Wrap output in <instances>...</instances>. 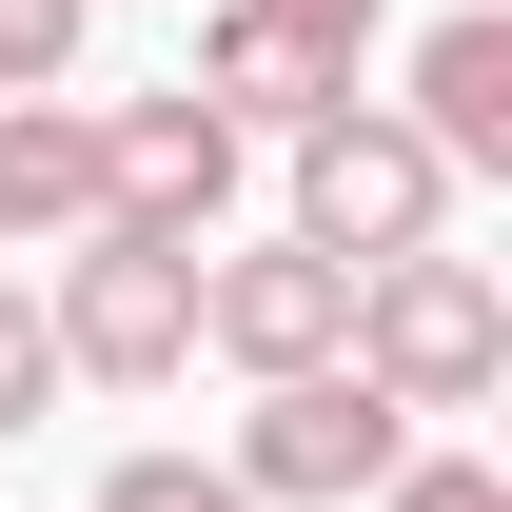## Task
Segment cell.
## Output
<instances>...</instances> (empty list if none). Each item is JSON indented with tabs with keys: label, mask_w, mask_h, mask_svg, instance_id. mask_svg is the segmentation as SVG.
<instances>
[{
	"label": "cell",
	"mask_w": 512,
	"mask_h": 512,
	"mask_svg": "<svg viewBox=\"0 0 512 512\" xmlns=\"http://www.w3.org/2000/svg\"><path fill=\"white\" fill-rule=\"evenodd\" d=\"M79 79V0H0V99H60Z\"/></svg>",
	"instance_id": "8fae6325"
},
{
	"label": "cell",
	"mask_w": 512,
	"mask_h": 512,
	"mask_svg": "<svg viewBox=\"0 0 512 512\" xmlns=\"http://www.w3.org/2000/svg\"><path fill=\"white\" fill-rule=\"evenodd\" d=\"M99 158H119V237H178V256H217V217H237V158L256 138L217 119V99H119V119H99Z\"/></svg>",
	"instance_id": "52a82bcc"
},
{
	"label": "cell",
	"mask_w": 512,
	"mask_h": 512,
	"mask_svg": "<svg viewBox=\"0 0 512 512\" xmlns=\"http://www.w3.org/2000/svg\"><path fill=\"white\" fill-rule=\"evenodd\" d=\"M453 178L434 138L394 119V99H335V119H296V256H335V276H394V256H434Z\"/></svg>",
	"instance_id": "7a4b0ae2"
},
{
	"label": "cell",
	"mask_w": 512,
	"mask_h": 512,
	"mask_svg": "<svg viewBox=\"0 0 512 512\" xmlns=\"http://www.w3.org/2000/svg\"><path fill=\"white\" fill-rule=\"evenodd\" d=\"M375 512H512V473H493V453H414Z\"/></svg>",
	"instance_id": "4fadbf2b"
},
{
	"label": "cell",
	"mask_w": 512,
	"mask_h": 512,
	"mask_svg": "<svg viewBox=\"0 0 512 512\" xmlns=\"http://www.w3.org/2000/svg\"><path fill=\"white\" fill-rule=\"evenodd\" d=\"M119 217V158H99V119L79 99H0V256H40V237H99Z\"/></svg>",
	"instance_id": "ba28073f"
},
{
	"label": "cell",
	"mask_w": 512,
	"mask_h": 512,
	"mask_svg": "<svg viewBox=\"0 0 512 512\" xmlns=\"http://www.w3.org/2000/svg\"><path fill=\"white\" fill-rule=\"evenodd\" d=\"M355 60H375V0H197V99H217V119H335V99H355Z\"/></svg>",
	"instance_id": "5b68a950"
},
{
	"label": "cell",
	"mask_w": 512,
	"mask_h": 512,
	"mask_svg": "<svg viewBox=\"0 0 512 512\" xmlns=\"http://www.w3.org/2000/svg\"><path fill=\"white\" fill-rule=\"evenodd\" d=\"M335 335H355V276L296 237H256V256H197V355H237L256 394L276 375H335Z\"/></svg>",
	"instance_id": "8992f818"
},
{
	"label": "cell",
	"mask_w": 512,
	"mask_h": 512,
	"mask_svg": "<svg viewBox=\"0 0 512 512\" xmlns=\"http://www.w3.org/2000/svg\"><path fill=\"white\" fill-rule=\"evenodd\" d=\"M217 473H237V512H355V493L414 473V414H394L375 375H276V394L237 414Z\"/></svg>",
	"instance_id": "3957f363"
},
{
	"label": "cell",
	"mask_w": 512,
	"mask_h": 512,
	"mask_svg": "<svg viewBox=\"0 0 512 512\" xmlns=\"http://www.w3.org/2000/svg\"><path fill=\"white\" fill-rule=\"evenodd\" d=\"M40 394H60V335H40V276H0V434H40Z\"/></svg>",
	"instance_id": "30bf717a"
},
{
	"label": "cell",
	"mask_w": 512,
	"mask_h": 512,
	"mask_svg": "<svg viewBox=\"0 0 512 512\" xmlns=\"http://www.w3.org/2000/svg\"><path fill=\"white\" fill-rule=\"evenodd\" d=\"M99 512H237V473H217V453H119Z\"/></svg>",
	"instance_id": "7c38bea8"
},
{
	"label": "cell",
	"mask_w": 512,
	"mask_h": 512,
	"mask_svg": "<svg viewBox=\"0 0 512 512\" xmlns=\"http://www.w3.org/2000/svg\"><path fill=\"white\" fill-rule=\"evenodd\" d=\"M394 119L434 138V178H512V20H493V0L414 40V99H394Z\"/></svg>",
	"instance_id": "9c48e42d"
},
{
	"label": "cell",
	"mask_w": 512,
	"mask_h": 512,
	"mask_svg": "<svg viewBox=\"0 0 512 512\" xmlns=\"http://www.w3.org/2000/svg\"><path fill=\"white\" fill-rule=\"evenodd\" d=\"M40 335H60V375H99V394H158L197 355V256L178 237H119V217H99V237L60 256V296H40Z\"/></svg>",
	"instance_id": "277c9868"
},
{
	"label": "cell",
	"mask_w": 512,
	"mask_h": 512,
	"mask_svg": "<svg viewBox=\"0 0 512 512\" xmlns=\"http://www.w3.org/2000/svg\"><path fill=\"white\" fill-rule=\"evenodd\" d=\"M335 375H375L394 414H473V394L512 375V296H493V256H394V276H355Z\"/></svg>",
	"instance_id": "6da1fadb"
}]
</instances>
